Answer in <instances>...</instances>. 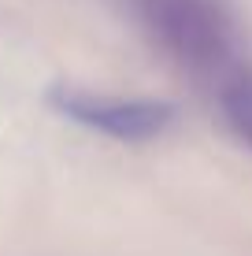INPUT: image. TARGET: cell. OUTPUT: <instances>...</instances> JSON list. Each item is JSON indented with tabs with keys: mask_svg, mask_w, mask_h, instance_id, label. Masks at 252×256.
<instances>
[{
	"mask_svg": "<svg viewBox=\"0 0 252 256\" xmlns=\"http://www.w3.org/2000/svg\"><path fill=\"white\" fill-rule=\"evenodd\" d=\"M52 108L59 116L85 130H97L104 138L141 145L160 138L175 122V104L152 100V96H119V93H93V90H67L59 86L52 93Z\"/></svg>",
	"mask_w": 252,
	"mask_h": 256,
	"instance_id": "1",
	"label": "cell"
}]
</instances>
